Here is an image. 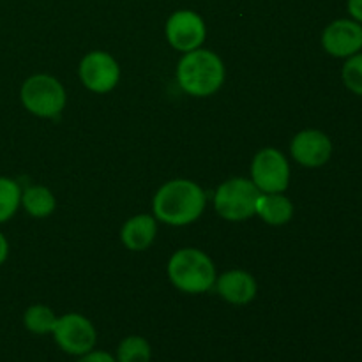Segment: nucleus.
Instances as JSON below:
<instances>
[{
	"mask_svg": "<svg viewBox=\"0 0 362 362\" xmlns=\"http://www.w3.org/2000/svg\"><path fill=\"white\" fill-rule=\"evenodd\" d=\"M207 194L194 180L173 179L163 184L152 200V212L158 221L170 226H187L205 211Z\"/></svg>",
	"mask_w": 362,
	"mask_h": 362,
	"instance_id": "obj_1",
	"label": "nucleus"
},
{
	"mask_svg": "<svg viewBox=\"0 0 362 362\" xmlns=\"http://www.w3.org/2000/svg\"><path fill=\"white\" fill-rule=\"evenodd\" d=\"M177 83L193 98H209L223 87L226 78L225 62L211 49L197 48L184 53L177 64Z\"/></svg>",
	"mask_w": 362,
	"mask_h": 362,
	"instance_id": "obj_2",
	"label": "nucleus"
},
{
	"mask_svg": "<svg viewBox=\"0 0 362 362\" xmlns=\"http://www.w3.org/2000/svg\"><path fill=\"white\" fill-rule=\"evenodd\" d=\"M166 272L177 290L191 296L209 292L218 278L212 258L197 247H182L175 251L170 257Z\"/></svg>",
	"mask_w": 362,
	"mask_h": 362,
	"instance_id": "obj_3",
	"label": "nucleus"
},
{
	"mask_svg": "<svg viewBox=\"0 0 362 362\" xmlns=\"http://www.w3.org/2000/svg\"><path fill=\"white\" fill-rule=\"evenodd\" d=\"M20 101L32 115L53 119L66 108L67 94L64 85L52 74H34L21 85Z\"/></svg>",
	"mask_w": 362,
	"mask_h": 362,
	"instance_id": "obj_4",
	"label": "nucleus"
},
{
	"mask_svg": "<svg viewBox=\"0 0 362 362\" xmlns=\"http://www.w3.org/2000/svg\"><path fill=\"white\" fill-rule=\"evenodd\" d=\"M260 191L251 179L233 177L223 182L214 193V209L226 221H246L255 216Z\"/></svg>",
	"mask_w": 362,
	"mask_h": 362,
	"instance_id": "obj_5",
	"label": "nucleus"
},
{
	"mask_svg": "<svg viewBox=\"0 0 362 362\" xmlns=\"http://www.w3.org/2000/svg\"><path fill=\"white\" fill-rule=\"evenodd\" d=\"M251 180L260 193H285L290 186V163L283 152L265 147L251 161Z\"/></svg>",
	"mask_w": 362,
	"mask_h": 362,
	"instance_id": "obj_6",
	"label": "nucleus"
},
{
	"mask_svg": "<svg viewBox=\"0 0 362 362\" xmlns=\"http://www.w3.org/2000/svg\"><path fill=\"white\" fill-rule=\"evenodd\" d=\"M52 334L62 352L76 357L94 350L98 341V331L94 324L80 313H67L59 317Z\"/></svg>",
	"mask_w": 362,
	"mask_h": 362,
	"instance_id": "obj_7",
	"label": "nucleus"
},
{
	"mask_svg": "<svg viewBox=\"0 0 362 362\" xmlns=\"http://www.w3.org/2000/svg\"><path fill=\"white\" fill-rule=\"evenodd\" d=\"M78 76L83 87L90 92L106 94L119 85L120 66L108 52L94 49L81 59L78 66Z\"/></svg>",
	"mask_w": 362,
	"mask_h": 362,
	"instance_id": "obj_8",
	"label": "nucleus"
},
{
	"mask_svg": "<svg viewBox=\"0 0 362 362\" xmlns=\"http://www.w3.org/2000/svg\"><path fill=\"white\" fill-rule=\"evenodd\" d=\"M165 34L172 48L187 53L202 48L207 37V27H205L204 18L198 13L191 9H180L166 20Z\"/></svg>",
	"mask_w": 362,
	"mask_h": 362,
	"instance_id": "obj_9",
	"label": "nucleus"
},
{
	"mask_svg": "<svg viewBox=\"0 0 362 362\" xmlns=\"http://www.w3.org/2000/svg\"><path fill=\"white\" fill-rule=\"evenodd\" d=\"M322 48L334 59H349L362 52V25L352 18L331 21L322 32Z\"/></svg>",
	"mask_w": 362,
	"mask_h": 362,
	"instance_id": "obj_10",
	"label": "nucleus"
},
{
	"mask_svg": "<svg viewBox=\"0 0 362 362\" xmlns=\"http://www.w3.org/2000/svg\"><path fill=\"white\" fill-rule=\"evenodd\" d=\"M332 140L320 129H303L292 138V158L304 168H320L332 156Z\"/></svg>",
	"mask_w": 362,
	"mask_h": 362,
	"instance_id": "obj_11",
	"label": "nucleus"
},
{
	"mask_svg": "<svg viewBox=\"0 0 362 362\" xmlns=\"http://www.w3.org/2000/svg\"><path fill=\"white\" fill-rule=\"evenodd\" d=\"M216 290L219 297L233 306H246L257 297V279L246 271L232 269L216 278Z\"/></svg>",
	"mask_w": 362,
	"mask_h": 362,
	"instance_id": "obj_12",
	"label": "nucleus"
},
{
	"mask_svg": "<svg viewBox=\"0 0 362 362\" xmlns=\"http://www.w3.org/2000/svg\"><path fill=\"white\" fill-rule=\"evenodd\" d=\"M158 219L152 214H136L124 223L120 240L129 251H145L156 239Z\"/></svg>",
	"mask_w": 362,
	"mask_h": 362,
	"instance_id": "obj_13",
	"label": "nucleus"
},
{
	"mask_svg": "<svg viewBox=\"0 0 362 362\" xmlns=\"http://www.w3.org/2000/svg\"><path fill=\"white\" fill-rule=\"evenodd\" d=\"M293 204L283 193H260L255 207V214L271 226H283L292 221Z\"/></svg>",
	"mask_w": 362,
	"mask_h": 362,
	"instance_id": "obj_14",
	"label": "nucleus"
},
{
	"mask_svg": "<svg viewBox=\"0 0 362 362\" xmlns=\"http://www.w3.org/2000/svg\"><path fill=\"white\" fill-rule=\"evenodd\" d=\"M21 207L32 218H48L55 212L57 200L53 197L52 189L46 186H28L21 191Z\"/></svg>",
	"mask_w": 362,
	"mask_h": 362,
	"instance_id": "obj_15",
	"label": "nucleus"
},
{
	"mask_svg": "<svg viewBox=\"0 0 362 362\" xmlns=\"http://www.w3.org/2000/svg\"><path fill=\"white\" fill-rule=\"evenodd\" d=\"M57 320H59V317L53 313L52 308L45 306V304H32L23 313L25 329L37 336L52 334Z\"/></svg>",
	"mask_w": 362,
	"mask_h": 362,
	"instance_id": "obj_16",
	"label": "nucleus"
},
{
	"mask_svg": "<svg viewBox=\"0 0 362 362\" xmlns=\"http://www.w3.org/2000/svg\"><path fill=\"white\" fill-rule=\"evenodd\" d=\"M21 191L16 180L0 175V225L9 221L21 207Z\"/></svg>",
	"mask_w": 362,
	"mask_h": 362,
	"instance_id": "obj_17",
	"label": "nucleus"
},
{
	"mask_svg": "<svg viewBox=\"0 0 362 362\" xmlns=\"http://www.w3.org/2000/svg\"><path fill=\"white\" fill-rule=\"evenodd\" d=\"M117 362H151V343L141 336H127L117 349Z\"/></svg>",
	"mask_w": 362,
	"mask_h": 362,
	"instance_id": "obj_18",
	"label": "nucleus"
},
{
	"mask_svg": "<svg viewBox=\"0 0 362 362\" xmlns=\"http://www.w3.org/2000/svg\"><path fill=\"white\" fill-rule=\"evenodd\" d=\"M341 80L352 94L362 98V52L345 59L341 69Z\"/></svg>",
	"mask_w": 362,
	"mask_h": 362,
	"instance_id": "obj_19",
	"label": "nucleus"
},
{
	"mask_svg": "<svg viewBox=\"0 0 362 362\" xmlns=\"http://www.w3.org/2000/svg\"><path fill=\"white\" fill-rule=\"evenodd\" d=\"M76 362H117V359L105 350H90V352L78 357Z\"/></svg>",
	"mask_w": 362,
	"mask_h": 362,
	"instance_id": "obj_20",
	"label": "nucleus"
},
{
	"mask_svg": "<svg viewBox=\"0 0 362 362\" xmlns=\"http://www.w3.org/2000/svg\"><path fill=\"white\" fill-rule=\"evenodd\" d=\"M346 11L352 20L362 25V0H346Z\"/></svg>",
	"mask_w": 362,
	"mask_h": 362,
	"instance_id": "obj_21",
	"label": "nucleus"
},
{
	"mask_svg": "<svg viewBox=\"0 0 362 362\" xmlns=\"http://www.w3.org/2000/svg\"><path fill=\"white\" fill-rule=\"evenodd\" d=\"M7 257H9V243H7L6 235L0 232V265H4Z\"/></svg>",
	"mask_w": 362,
	"mask_h": 362,
	"instance_id": "obj_22",
	"label": "nucleus"
}]
</instances>
